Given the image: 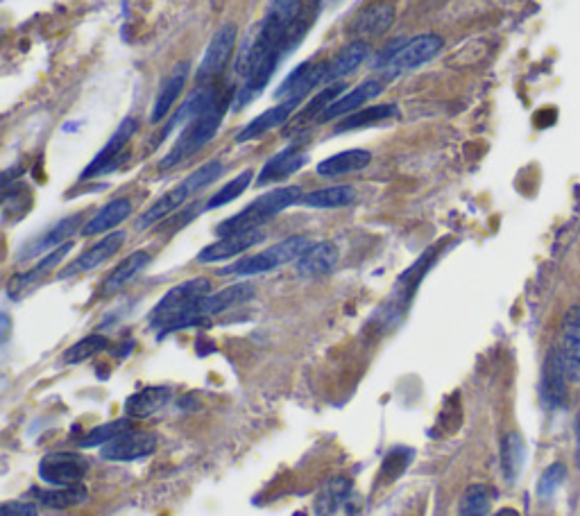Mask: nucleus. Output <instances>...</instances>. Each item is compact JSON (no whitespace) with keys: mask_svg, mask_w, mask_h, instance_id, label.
Returning <instances> with one entry per match:
<instances>
[{"mask_svg":"<svg viewBox=\"0 0 580 516\" xmlns=\"http://www.w3.org/2000/svg\"><path fill=\"white\" fill-rule=\"evenodd\" d=\"M132 213V202L127 197H116L109 204L102 206V209L93 215V218L82 227V236H98V234H107L114 227L121 225Z\"/></svg>","mask_w":580,"mask_h":516,"instance_id":"31","label":"nucleus"},{"mask_svg":"<svg viewBox=\"0 0 580 516\" xmlns=\"http://www.w3.org/2000/svg\"><path fill=\"white\" fill-rule=\"evenodd\" d=\"M494 516H522V514H519L515 507H503V510H499Z\"/></svg>","mask_w":580,"mask_h":516,"instance_id":"45","label":"nucleus"},{"mask_svg":"<svg viewBox=\"0 0 580 516\" xmlns=\"http://www.w3.org/2000/svg\"><path fill=\"white\" fill-rule=\"evenodd\" d=\"M354 200L356 188L352 184H338L306 193L300 204L309 206V209H343V206L354 204Z\"/></svg>","mask_w":580,"mask_h":516,"instance_id":"32","label":"nucleus"},{"mask_svg":"<svg viewBox=\"0 0 580 516\" xmlns=\"http://www.w3.org/2000/svg\"><path fill=\"white\" fill-rule=\"evenodd\" d=\"M349 496H352V480L345 476L331 478L320 489L318 498H315V512H318V516L336 514L349 501Z\"/></svg>","mask_w":580,"mask_h":516,"instance_id":"33","label":"nucleus"},{"mask_svg":"<svg viewBox=\"0 0 580 516\" xmlns=\"http://www.w3.org/2000/svg\"><path fill=\"white\" fill-rule=\"evenodd\" d=\"M223 172H225L223 161L220 159L207 161L198 170H193L189 177L182 179V182H179L177 186L170 188L168 193L161 195L159 200L150 206V209H145L139 218H136L134 229L145 231V229L159 225V222H164L168 215H173L175 211L182 209V206L189 202L193 195H198L200 191H204V188L211 186L213 182H218V179L223 177Z\"/></svg>","mask_w":580,"mask_h":516,"instance_id":"2","label":"nucleus"},{"mask_svg":"<svg viewBox=\"0 0 580 516\" xmlns=\"http://www.w3.org/2000/svg\"><path fill=\"white\" fill-rule=\"evenodd\" d=\"M216 100H218V93H216V89H213V86H202V89L193 91L191 96L186 98L184 105L177 109V114H173V116L168 118V123H166L164 132H161L159 139H166V136L177 127L189 125L191 120L198 118L202 111H207Z\"/></svg>","mask_w":580,"mask_h":516,"instance_id":"28","label":"nucleus"},{"mask_svg":"<svg viewBox=\"0 0 580 516\" xmlns=\"http://www.w3.org/2000/svg\"><path fill=\"white\" fill-rule=\"evenodd\" d=\"M189 71H191L189 62H182V64H177L173 71H170V75L166 77L164 82H161L159 93L155 98V105H152V114H150L152 125H159L161 120L170 116V111H173L177 98L182 96V89L186 84V77H189Z\"/></svg>","mask_w":580,"mask_h":516,"instance_id":"25","label":"nucleus"},{"mask_svg":"<svg viewBox=\"0 0 580 516\" xmlns=\"http://www.w3.org/2000/svg\"><path fill=\"white\" fill-rule=\"evenodd\" d=\"M306 161H309V154L304 152L302 141L288 145L286 150L277 152L275 157L266 161V166L261 168L257 177V184L268 186L275 182H284V179H288L290 175H295V172L300 170Z\"/></svg>","mask_w":580,"mask_h":516,"instance_id":"20","label":"nucleus"},{"mask_svg":"<svg viewBox=\"0 0 580 516\" xmlns=\"http://www.w3.org/2000/svg\"><path fill=\"white\" fill-rule=\"evenodd\" d=\"M338 261H340L338 247L331 243V240H320V243H313L300 258H297L295 268L297 274L304 279H318L334 270Z\"/></svg>","mask_w":580,"mask_h":516,"instance_id":"22","label":"nucleus"},{"mask_svg":"<svg viewBox=\"0 0 580 516\" xmlns=\"http://www.w3.org/2000/svg\"><path fill=\"white\" fill-rule=\"evenodd\" d=\"M578 453H576V458H578V467H580V415H578Z\"/></svg>","mask_w":580,"mask_h":516,"instance_id":"46","label":"nucleus"},{"mask_svg":"<svg viewBox=\"0 0 580 516\" xmlns=\"http://www.w3.org/2000/svg\"><path fill=\"white\" fill-rule=\"evenodd\" d=\"M89 473V460L73 451L48 453L39 462V478L50 487H71L82 485Z\"/></svg>","mask_w":580,"mask_h":516,"instance_id":"8","label":"nucleus"},{"mask_svg":"<svg viewBox=\"0 0 580 516\" xmlns=\"http://www.w3.org/2000/svg\"><path fill=\"white\" fill-rule=\"evenodd\" d=\"M413 460V451L408 449H395L386 455V460L381 464V471H379V478L383 476L386 478V483H392L397 476H402L406 471L408 464Z\"/></svg>","mask_w":580,"mask_h":516,"instance_id":"42","label":"nucleus"},{"mask_svg":"<svg viewBox=\"0 0 580 516\" xmlns=\"http://www.w3.org/2000/svg\"><path fill=\"white\" fill-rule=\"evenodd\" d=\"M567 383H569V378L565 374V367H562V363H560L558 349L553 347L549 351L547 360H544L542 383H540L542 399L551 410L565 406V401H567Z\"/></svg>","mask_w":580,"mask_h":516,"instance_id":"24","label":"nucleus"},{"mask_svg":"<svg viewBox=\"0 0 580 516\" xmlns=\"http://www.w3.org/2000/svg\"><path fill=\"white\" fill-rule=\"evenodd\" d=\"M302 0H275L270 5L266 19L261 21L254 43L241 55L238 73L245 77L238 96L234 100L236 109L250 105L259 93L266 89L270 77L275 75L281 59L288 50L300 41L304 32L302 21Z\"/></svg>","mask_w":580,"mask_h":516,"instance_id":"1","label":"nucleus"},{"mask_svg":"<svg viewBox=\"0 0 580 516\" xmlns=\"http://www.w3.org/2000/svg\"><path fill=\"white\" fill-rule=\"evenodd\" d=\"M225 111H227V100L218 98L207 111H202L198 118L191 120V123L182 129V134L177 136V141L173 148H170V152L164 159H161L159 168L173 170L182 161L191 159L193 154H198L204 145L211 143L213 136L218 134L220 125H223Z\"/></svg>","mask_w":580,"mask_h":516,"instance_id":"5","label":"nucleus"},{"mask_svg":"<svg viewBox=\"0 0 580 516\" xmlns=\"http://www.w3.org/2000/svg\"><path fill=\"white\" fill-rule=\"evenodd\" d=\"M211 295V281L204 277H195L179 286L170 288L164 297L157 301V306L150 311L148 322L159 335L175 333L186 315H189L200 299Z\"/></svg>","mask_w":580,"mask_h":516,"instance_id":"4","label":"nucleus"},{"mask_svg":"<svg viewBox=\"0 0 580 516\" xmlns=\"http://www.w3.org/2000/svg\"><path fill=\"white\" fill-rule=\"evenodd\" d=\"M370 55H372L370 41H349L347 46L327 64V71H324L322 77V86H331L345 80V77L352 75L363 62H368Z\"/></svg>","mask_w":580,"mask_h":516,"instance_id":"23","label":"nucleus"},{"mask_svg":"<svg viewBox=\"0 0 580 516\" xmlns=\"http://www.w3.org/2000/svg\"><path fill=\"white\" fill-rule=\"evenodd\" d=\"M150 261H152V256L150 252H145V249H136V252L123 258V261L107 274L105 281H102V295H114V292L125 288L127 283L136 277V274L148 268Z\"/></svg>","mask_w":580,"mask_h":516,"instance_id":"30","label":"nucleus"},{"mask_svg":"<svg viewBox=\"0 0 580 516\" xmlns=\"http://www.w3.org/2000/svg\"><path fill=\"white\" fill-rule=\"evenodd\" d=\"M34 501L50 507V510H71L87 501V487L71 485V487H55V489H34Z\"/></svg>","mask_w":580,"mask_h":516,"instance_id":"34","label":"nucleus"},{"mask_svg":"<svg viewBox=\"0 0 580 516\" xmlns=\"http://www.w3.org/2000/svg\"><path fill=\"white\" fill-rule=\"evenodd\" d=\"M109 347V338L107 335H100V333H91L87 338H82L80 342H75L73 347H68L64 351V365H80L84 360H89L93 356L102 354Z\"/></svg>","mask_w":580,"mask_h":516,"instance_id":"37","label":"nucleus"},{"mask_svg":"<svg viewBox=\"0 0 580 516\" xmlns=\"http://www.w3.org/2000/svg\"><path fill=\"white\" fill-rule=\"evenodd\" d=\"M170 399H173V390H170V387L164 385L143 387V390L134 392L125 399V415L130 419H148L164 410Z\"/></svg>","mask_w":580,"mask_h":516,"instance_id":"26","label":"nucleus"},{"mask_svg":"<svg viewBox=\"0 0 580 516\" xmlns=\"http://www.w3.org/2000/svg\"><path fill=\"white\" fill-rule=\"evenodd\" d=\"M370 163H372V152L356 148V150L338 152L334 154V157L320 161L315 170H318L320 177L334 179V177H345V175H352V172L368 168Z\"/></svg>","mask_w":580,"mask_h":516,"instance_id":"29","label":"nucleus"},{"mask_svg":"<svg viewBox=\"0 0 580 516\" xmlns=\"http://www.w3.org/2000/svg\"><path fill=\"white\" fill-rule=\"evenodd\" d=\"M236 39H238V28L234 23L220 25L216 34L211 37L207 53H204L202 62H200L198 82L209 84V82L216 80V77H220V73H223L225 66L229 64V59H232Z\"/></svg>","mask_w":580,"mask_h":516,"instance_id":"10","label":"nucleus"},{"mask_svg":"<svg viewBox=\"0 0 580 516\" xmlns=\"http://www.w3.org/2000/svg\"><path fill=\"white\" fill-rule=\"evenodd\" d=\"M340 91H343V84H331V86H324V89L315 96L309 105H306L300 114H297V118L293 120V125L295 127H304L306 123H318V118L322 116V111L327 109L331 102H336L340 98Z\"/></svg>","mask_w":580,"mask_h":516,"instance_id":"38","label":"nucleus"},{"mask_svg":"<svg viewBox=\"0 0 580 516\" xmlns=\"http://www.w3.org/2000/svg\"><path fill=\"white\" fill-rule=\"evenodd\" d=\"M82 218H84L82 213L66 215V218L57 222V225H53L48 231H44V234H41L39 238H34L32 243L25 245L19 254V261H30V258H37L41 254H50L53 249L71 243L68 238H71L75 231L82 227Z\"/></svg>","mask_w":580,"mask_h":516,"instance_id":"17","label":"nucleus"},{"mask_svg":"<svg viewBox=\"0 0 580 516\" xmlns=\"http://www.w3.org/2000/svg\"><path fill=\"white\" fill-rule=\"evenodd\" d=\"M0 516H39V507L28 501H5L0 505Z\"/></svg>","mask_w":580,"mask_h":516,"instance_id":"44","label":"nucleus"},{"mask_svg":"<svg viewBox=\"0 0 580 516\" xmlns=\"http://www.w3.org/2000/svg\"><path fill=\"white\" fill-rule=\"evenodd\" d=\"M458 516H490V489L481 483L469 485L460 496Z\"/></svg>","mask_w":580,"mask_h":516,"instance_id":"40","label":"nucleus"},{"mask_svg":"<svg viewBox=\"0 0 580 516\" xmlns=\"http://www.w3.org/2000/svg\"><path fill=\"white\" fill-rule=\"evenodd\" d=\"M127 234L125 231H109L105 238H100L96 245H91L89 249L66 265V268L57 274V279H71L80 277V274H87L91 270L100 268L102 263H107L116 252H121V247L125 245Z\"/></svg>","mask_w":580,"mask_h":516,"instance_id":"12","label":"nucleus"},{"mask_svg":"<svg viewBox=\"0 0 580 516\" xmlns=\"http://www.w3.org/2000/svg\"><path fill=\"white\" fill-rule=\"evenodd\" d=\"M311 245L313 240L304 234L288 236L284 240H279V243L270 245L268 249H263L259 254L238 258L236 263L227 265L225 270H220V274H223V277H229V274H232V277H257V274L279 270L288 263H297V258H300Z\"/></svg>","mask_w":580,"mask_h":516,"instance_id":"6","label":"nucleus"},{"mask_svg":"<svg viewBox=\"0 0 580 516\" xmlns=\"http://www.w3.org/2000/svg\"><path fill=\"white\" fill-rule=\"evenodd\" d=\"M254 295H257V290H254L252 283H234V286H227L220 292H211V295H207L204 299H200L198 304H195V308L184 317L177 331L191 329V326L207 322V320H211V317L223 315L227 311H232V308L243 306Z\"/></svg>","mask_w":580,"mask_h":516,"instance_id":"7","label":"nucleus"},{"mask_svg":"<svg viewBox=\"0 0 580 516\" xmlns=\"http://www.w3.org/2000/svg\"><path fill=\"white\" fill-rule=\"evenodd\" d=\"M565 478H567V467H565V464H562V462H553L551 467L544 469L540 483H537V494H540L542 498L553 496Z\"/></svg>","mask_w":580,"mask_h":516,"instance_id":"43","label":"nucleus"},{"mask_svg":"<svg viewBox=\"0 0 580 516\" xmlns=\"http://www.w3.org/2000/svg\"><path fill=\"white\" fill-rule=\"evenodd\" d=\"M302 186H281L275 191H268L259 195L257 200L250 202L243 211H238L232 218H227L216 227V234L229 236V234H241V231H254L261 229L266 222L277 218L281 211L290 209V206L302 202Z\"/></svg>","mask_w":580,"mask_h":516,"instance_id":"3","label":"nucleus"},{"mask_svg":"<svg viewBox=\"0 0 580 516\" xmlns=\"http://www.w3.org/2000/svg\"><path fill=\"white\" fill-rule=\"evenodd\" d=\"M392 23H395V5L388 3V0H377V3H370L354 16L347 34L352 41L377 39L392 28Z\"/></svg>","mask_w":580,"mask_h":516,"instance_id":"13","label":"nucleus"},{"mask_svg":"<svg viewBox=\"0 0 580 516\" xmlns=\"http://www.w3.org/2000/svg\"><path fill=\"white\" fill-rule=\"evenodd\" d=\"M327 71V62L315 64V62H304L290 73L284 82L277 86L275 100H297L302 102L315 86H322V77Z\"/></svg>","mask_w":580,"mask_h":516,"instance_id":"19","label":"nucleus"},{"mask_svg":"<svg viewBox=\"0 0 580 516\" xmlns=\"http://www.w3.org/2000/svg\"><path fill=\"white\" fill-rule=\"evenodd\" d=\"M524 460H526L524 440L517 430H513V433H508L501 442V469L503 476H506L510 483L519 476V471L524 467Z\"/></svg>","mask_w":580,"mask_h":516,"instance_id":"36","label":"nucleus"},{"mask_svg":"<svg viewBox=\"0 0 580 516\" xmlns=\"http://www.w3.org/2000/svg\"><path fill=\"white\" fill-rule=\"evenodd\" d=\"M125 430H132V419L130 417L114 419V421H109V424L96 426L93 430H89V433L84 435L78 444L82 446V449H91V446H105L112 440H116L118 435H123Z\"/></svg>","mask_w":580,"mask_h":516,"instance_id":"41","label":"nucleus"},{"mask_svg":"<svg viewBox=\"0 0 580 516\" xmlns=\"http://www.w3.org/2000/svg\"><path fill=\"white\" fill-rule=\"evenodd\" d=\"M252 179H254V172L247 168L243 170L241 175H236L232 182H227L223 188H220L218 193H213L207 204H204V211H213V209H220V206H225L229 202H234L236 197H241L247 188H250L252 184Z\"/></svg>","mask_w":580,"mask_h":516,"instance_id":"39","label":"nucleus"},{"mask_svg":"<svg viewBox=\"0 0 580 516\" xmlns=\"http://www.w3.org/2000/svg\"><path fill=\"white\" fill-rule=\"evenodd\" d=\"M136 127H139V123H136V118H125L123 123L118 125V129L114 132L112 139L105 143V148H102L96 154V157L91 159L89 166L82 170L80 182H89V179L98 177V175H105V172L112 170L116 166V161L121 159V154L127 148V143L132 141Z\"/></svg>","mask_w":580,"mask_h":516,"instance_id":"15","label":"nucleus"},{"mask_svg":"<svg viewBox=\"0 0 580 516\" xmlns=\"http://www.w3.org/2000/svg\"><path fill=\"white\" fill-rule=\"evenodd\" d=\"M157 435L150 430H125L116 440L105 444L100 449V458L109 462H134L148 458L157 451Z\"/></svg>","mask_w":580,"mask_h":516,"instance_id":"11","label":"nucleus"},{"mask_svg":"<svg viewBox=\"0 0 580 516\" xmlns=\"http://www.w3.org/2000/svg\"><path fill=\"white\" fill-rule=\"evenodd\" d=\"M266 240V231L254 229V231H241V234H229L220 236L216 243H211L198 254V263H220L227 258L241 256L247 249L261 245Z\"/></svg>","mask_w":580,"mask_h":516,"instance_id":"18","label":"nucleus"},{"mask_svg":"<svg viewBox=\"0 0 580 516\" xmlns=\"http://www.w3.org/2000/svg\"><path fill=\"white\" fill-rule=\"evenodd\" d=\"M442 46H445V39H442L440 34H420V37L408 39L402 50L395 55V59L383 68L386 80H392V77L402 73H411L415 68L429 64L431 59H435V55L440 53Z\"/></svg>","mask_w":580,"mask_h":516,"instance_id":"9","label":"nucleus"},{"mask_svg":"<svg viewBox=\"0 0 580 516\" xmlns=\"http://www.w3.org/2000/svg\"><path fill=\"white\" fill-rule=\"evenodd\" d=\"M300 105L302 102H297V100H284V102H279V105L266 109L261 116L250 120V123H247L241 132L236 134V143L257 141V139H261V136H266L268 132H272V129L286 125L290 116L295 114V109Z\"/></svg>","mask_w":580,"mask_h":516,"instance_id":"21","label":"nucleus"},{"mask_svg":"<svg viewBox=\"0 0 580 516\" xmlns=\"http://www.w3.org/2000/svg\"><path fill=\"white\" fill-rule=\"evenodd\" d=\"M399 116V107L397 105H377V107H363L354 111L343 118V123L336 127V134L343 132H354V129H363V127H372L379 123H386V120H392Z\"/></svg>","mask_w":580,"mask_h":516,"instance_id":"35","label":"nucleus"},{"mask_svg":"<svg viewBox=\"0 0 580 516\" xmlns=\"http://www.w3.org/2000/svg\"><path fill=\"white\" fill-rule=\"evenodd\" d=\"M386 82H388L386 77H381V80H377V77H370V80L354 86L352 91L345 93V96H340L336 102H331V105L322 111L318 123H329V120L345 118L349 114H354V111L363 109V105H368L370 100L381 96L383 89H386Z\"/></svg>","mask_w":580,"mask_h":516,"instance_id":"16","label":"nucleus"},{"mask_svg":"<svg viewBox=\"0 0 580 516\" xmlns=\"http://www.w3.org/2000/svg\"><path fill=\"white\" fill-rule=\"evenodd\" d=\"M73 249V243H66V245H62V247H57V249H53V252L50 254H46L44 258H41V261L34 265L32 270H28V272H21V274H16V277L7 283V295L10 297H21L25 290L28 288H32L34 283L37 281H41L46 277V274H50L53 272L59 263L64 261V258L68 256V252H71Z\"/></svg>","mask_w":580,"mask_h":516,"instance_id":"27","label":"nucleus"},{"mask_svg":"<svg viewBox=\"0 0 580 516\" xmlns=\"http://www.w3.org/2000/svg\"><path fill=\"white\" fill-rule=\"evenodd\" d=\"M558 356L569 383H580V306H571L562 315Z\"/></svg>","mask_w":580,"mask_h":516,"instance_id":"14","label":"nucleus"}]
</instances>
